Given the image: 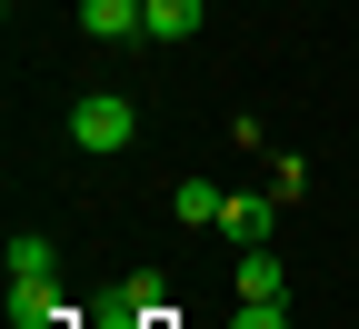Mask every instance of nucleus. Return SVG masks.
Segmentation results:
<instances>
[{
	"mask_svg": "<svg viewBox=\"0 0 359 329\" xmlns=\"http://www.w3.org/2000/svg\"><path fill=\"white\" fill-rule=\"evenodd\" d=\"M70 140H80L90 160H110V150H130V140H140V110H130L120 90H90V100L70 110Z\"/></svg>",
	"mask_w": 359,
	"mask_h": 329,
	"instance_id": "obj_1",
	"label": "nucleus"
},
{
	"mask_svg": "<svg viewBox=\"0 0 359 329\" xmlns=\"http://www.w3.org/2000/svg\"><path fill=\"white\" fill-rule=\"evenodd\" d=\"M90 319H100V329H140V319H180V309H170V290H160V269H130V279L100 290Z\"/></svg>",
	"mask_w": 359,
	"mask_h": 329,
	"instance_id": "obj_2",
	"label": "nucleus"
},
{
	"mask_svg": "<svg viewBox=\"0 0 359 329\" xmlns=\"http://www.w3.org/2000/svg\"><path fill=\"white\" fill-rule=\"evenodd\" d=\"M11 319H20V329H50V319H70V309H60V279H11Z\"/></svg>",
	"mask_w": 359,
	"mask_h": 329,
	"instance_id": "obj_3",
	"label": "nucleus"
},
{
	"mask_svg": "<svg viewBox=\"0 0 359 329\" xmlns=\"http://www.w3.org/2000/svg\"><path fill=\"white\" fill-rule=\"evenodd\" d=\"M210 20V0H150V11H140V40H190Z\"/></svg>",
	"mask_w": 359,
	"mask_h": 329,
	"instance_id": "obj_4",
	"label": "nucleus"
},
{
	"mask_svg": "<svg viewBox=\"0 0 359 329\" xmlns=\"http://www.w3.org/2000/svg\"><path fill=\"white\" fill-rule=\"evenodd\" d=\"M80 30L90 40H140V0H80Z\"/></svg>",
	"mask_w": 359,
	"mask_h": 329,
	"instance_id": "obj_5",
	"label": "nucleus"
},
{
	"mask_svg": "<svg viewBox=\"0 0 359 329\" xmlns=\"http://www.w3.org/2000/svg\"><path fill=\"white\" fill-rule=\"evenodd\" d=\"M269 220H280V200H240V190H230V210H219V229L250 240V250H269Z\"/></svg>",
	"mask_w": 359,
	"mask_h": 329,
	"instance_id": "obj_6",
	"label": "nucleus"
},
{
	"mask_svg": "<svg viewBox=\"0 0 359 329\" xmlns=\"http://www.w3.org/2000/svg\"><path fill=\"white\" fill-rule=\"evenodd\" d=\"M240 300L250 309H280V260L269 250H240Z\"/></svg>",
	"mask_w": 359,
	"mask_h": 329,
	"instance_id": "obj_7",
	"label": "nucleus"
},
{
	"mask_svg": "<svg viewBox=\"0 0 359 329\" xmlns=\"http://www.w3.org/2000/svg\"><path fill=\"white\" fill-rule=\"evenodd\" d=\"M11 279H60V240L20 229V240H11Z\"/></svg>",
	"mask_w": 359,
	"mask_h": 329,
	"instance_id": "obj_8",
	"label": "nucleus"
},
{
	"mask_svg": "<svg viewBox=\"0 0 359 329\" xmlns=\"http://www.w3.org/2000/svg\"><path fill=\"white\" fill-rule=\"evenodd\" d=\"M219 210H230V190H219V180H180V220H190V229L219 220Z\"/></svg>",
	"mask_w": 359,
	"mask_h": 329,
	"instance_id": "obj_9",
	"label": "nucleus"
},
{
	"mask_svg": "<svg viewBox=\"0 0 359 329\" xmlns=\"http://www.w3.org/2000/svg\"><path fill=\"white\" fill-rule=\"evenodd\" d=\"M140 11H150V0H140Z\"/></svg>",
	"mask_w": 359,
	"mask_h": 329,
	"instance_id": "obj_10",
	"label": "nucleus"
}]
</instances>
